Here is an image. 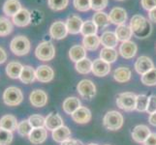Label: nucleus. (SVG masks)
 Masks as SVG:
<instances>
[{"label": "nucleus", "instance_id": "79ce46f5", "mask_svg": "<svg viewBox=\"0 0 156 145\" xmlns=\"http://www.w3.org/2000/svg\"><path fill=\"white\" fill-rule=\"evenodd\" d=\"M13 141L12 132L0 128V145H10Z\"/></svg>", "mask_w": 156, "mask_h": 145}, {"label": "nucleus", "instance_id": "ddd939ff", "mask_svg": "<svg viewBox=\"0 0 156 145\" xmlns=\"http://www.w3.org/2000/svg\"><path fill=\"white\" fill-rule=\"evenodd\" d=\"M55 78V72L48 65H41L36 70V79L40 82L48 83Z\"/></svg>", "mask_w": 156, "mask_h": 145}, {"label": "nucleus", "instance_id": "864d4df0", "mask_svg": "<svg viewBox=\"0 0 156 145\" xmlns=\"http://www.w3.org/2000/svg\"><path fill=\"white\" fill-rule=\"evenodd\" d=\"M87 145H98V144H96V143H89V144H87Z\"/></svg>", "mask_w": 156, "mask_h": 145}, {"label": "nucleus", "instance_id": "4be33fe9", "mask_svg": "<svg viewBox=\"0 0 156 145\" xmlns=\"http://www.w3.org/2000/svg\"><path fill=\"white\" fill-rule=\"evenodd\" d=\"M19 125V122L17 120V117H15L14 115L7 114L4 115L0 118V128L5 129V130L14 132L17 130Z\"/></svg>", "mask_w": 156, "mask_h": 145}, {"label": "nucleus", "instance_id": "f03ea898", "mask_svg": "<svg viewBox=\"0 0 156 145\" xmlns=\"http://www.w3.org/2000/svg\"><path fill=\"white\" fill-rule=\"evenodd\" d=\"M31 45L27 37L23 35H19L11 41L10 50L15 55L23 56L30 51Z\"/></svg>", "mask_w": 156, "mask_h": 145}, {"label": "nucleus", "instance_id": "bb28decb", "mask_svg": "<svg viewBox=\"0 0 156 145\" xmlns=\"http://www.w3.org/2000/svg\"><path fill=\"white\" fill-rule=\"evenodd\" d=\"M71 136V131L66 126H61L57 128L56 130L52 131V138L55 142L62 143L63 141L67 140Z\"/></svg>", "mask_w": 156, "mask_h": 145}, {"label": "nucleus", "instance_id": "7ed1b4c3", "mask_svg": "<svg viewBox=\"0 0 156 145\" xmlns=\"http://www.w3.org/2000/svg\"><path fill=\"white\" fill-rule=\"evenodd\" d=\"M35 55L41 61H51L55 56V47L51 42L44 41L37 46Z\"/></svg>", "mask_w": 156, "mask_h": 145}, {"label": "nucleus", "instance_id": "6ab92c4d", "mask_svg": "<svg viewBox=\"0 0 156 145\" xmlns=\"http://www.w3.org/2000/svg\"><path fill=\"white\" fill-rule=\"evenodd\" d=\"M47 136H48V132L46 128H34L31 131L28 138L32 144L39 145L46 141Z\"/></svg>", "mask_w": 156, "mask_h": 145}, {"label": "nucleus", "instance_id": "49530a36", "mask_svg": "<svg viewBox=\"0 0 156 145\" xmlns=\"http://www.w3.org/2000/svg\"><path fill=\"white\" fill-rule=\"evenodd\" d=\"M141 5L144 10L149 12L156 7V0H141Z\"/></svg>", "mask_w": 156, "mask_h": 145}, {"label": "nucleus", "instance_id": "8fccbe9b", "mask_svg": "<svg viewBox=\"0 0 156 145\" xmlns=\"http://www.w3.org/2000/svg\"><path fill=\"white\" fill-rule=\"evenodd\" d=\"M7 60V53L5 51L4 48L0 47V64H3Z\"/></svg>", "mask_w": 156, "mask_h": 145}, {"label": "nucleus", "instance_id": "e433bc0d", "mask_svg": "<svg viewBox=\"0 0 156 145\" xmlns=\"http://www.w3.org/2000/svg\"><path fill=\"white\" fill-rule=\"evenodd\" d=\"M141 81L147 86H154V85H156V68H153L147 74H143L141 78Z\"/></svg>", "mask_w": 156, "mask_h": 145}, {"label": "nucleus", "instance_id": "603ef678", "mask_svg": "<svg viewBox=\"0 0 156 145\" xmlns=\"http://www.w3.org/2000/svg\"><path fill=\"white\" fill-rule=\"evenodd\" d=\"M148 122L150 123V125L156 127V112H154V113H151V114L149 115Z\"/></svg>", "mask_w": 156, "mask_h": 145}, {"label": "nucleus", "instance_id": "f257e3e1", "mask_svg": "<svg viewBox=\"0 0 156 145\" xmlns=\"http://www.w3.org/2000/svg\"><path fill=\"white\" fill-rule=\"evenodd\" d=\"M130 28L133 32V35L139 39L147 38L152 31V26L150 22L141 15L133 16L130 21Z\"/></svg>", "mask_w": 156, "mask_h": 145}, {"label": "nucleus", "instance_id": "a18cd8bd", "mask_svg": "<svg viewBox=\"0 0 156 145\" xmlns=\"http://www.w3.org/2000/svg\"><path fill=\"white\" fill-rule=\"evenodd\" d=\"M147 112L149 114L156 112V96L151 95L148 97V105H147Z\"/></svg>", "mask_w": 156, "mask_h": 145}, {"label": "nucleus", "instance_id": "3c124183", "mask_svg": "<svg viewBox=\"0 0 156 145\" xmlns=\"http://www.w3.org/2000/svg\"><path fill=\"white\" fill-rule=\"evenodd\" d=\"M148 19H149L150 21L156 22V7L154 9L149 11V13H148Z\"/></svg>", "mask_w": 156, "mask_h": 145}, {"label": "nucleus", "instance_id": "393cba45", "mask_svg": "<svg viewBox=\"0 0 156 145\" xmlns=\"http://www.w3.org/2000/svg\"><path fill=\"white\" fill-rule=\"evenodd\" d=\"M69 57L73 62H79L87 57V50L83 46H73L69 50Z\"/></svg>", "mask_w": 156, "mask_h": 145}, {"label": "nucleus", "instance_id": "6e6d98bb", "mask_svg": "<svg viewBox=\"0 0 156 145\" xmlns=\"http://www.w3.org/2000/svg\"><path fill=\"white\" fill-rule=\"evenodd\" d=\"M106 145H109V144H106Z\"/></svg>", "mask_w": 156, "mask_h": 145}, {"label": "nucleus", "instance_id": "dca6fc26", "mask_svg": "<svg viewBox=\"0 0 156 145\" xmlns=\"http://www.w3.org/2000/svg\"><path fill=\"white\" fill-rule=\"evenodd\" d=\"M150 129L146 125H138L132 132L133 139L138 143H144L150 135Z\"/></svg>", "mask_w": 156, "mask_h": 145}, {"label": "nucleus", "instance_id": "b1692460", "mask_svg": "<svg viewBox=\"0 0 156 145\" xmlns=\"http://www.w3.org/2000/svg\"><path fill=\"white\" fill-rule=\"evenodd\" d=\"M80 107V101L77 97H69L63 102L62 109L67 114L72 115L75 111Z\"/></svg>", "mask_w": 156, "mask_h": 145}, {"label": "nucleus", "instance_id": "cd10ccee", "mask_svg": "<svg viewBox=\"0 0 156 145\" xmlns=\"http://www.w3.org/2000/svg\"><path fill=\"white\" fill-rule=\"evenodd\" d=\"M36 79V70H34L31 66H23V71L20 73V80L24 84H30Z\"/></svg>", "mask_w": 156, "mask_h": 145}, {"label": "nucleus", "instance_id": "a878e982", "mask_svg": "<svg viewBox=\"0 0 156 145\" xmlns=\"http://www.w3.org/2000/svg\"><path fill=\"white\" fill-rule=\"evenodd\" d=\"M131 70L128 67H119L115 70L114 72V78L115 81L119 83H124L127 82L131 79Z\"/></svg>", "mask_w": 156, "mask_h": 145}, {"label": "nucleus", "instance_id": "a19ab883", "mask_svg": "<svg viewBox=\"0 0 156 145\" xmlns=\"http://www.w3.org/2000/svg\"><path fill=\"white\" fill-rule=\"evenodd\" d=\"M69 0H48V5L53 11H62L68 6Z\"/></svg>", "mask_w": 156, "mask_h": 145}, {"label": "nucleus", "instance_id": "f3484780", "mask_svg": "<svg viewBox=\"0 0 156 145\" xmlns=\"http://www.w3.org/2000/svg\"><path fill=\"white\" fill-rule=\"evenodd\" d=\"M13 22L19 27H24L31 22V14L27 9L23 8L13 17Z\"/></svg>", "mask_w": 156, "mask_h": 145}, {"label": "nucleus", "instance_id": "72a5a7b5", "mask_svg": "<svg viewBox=\"0 0 156 145\" xmlns=\"http://www.w3.org/2000/svg\"><path fill=\"white\" fill-rule=\"evenodd\" d=\"M75 68H76V71L79 74H89L90 72H92V62H91V60H89L88 58L85 57L83 60L76 62Z\"/></svg>", "mask_w": 156, "mask_h": 145}, {"label": "nucleus", "instance_id": "2f4dec72", "mask_svg": "<svg viewBox=\"0 0 156 145\" xmlns=\"http://www.w3.org/2000/svg\"><path fill=\"white\" fill-rule=\"evenodd\" d=\"M92 20L94 21V23L97 25L98 28H105L108 25L110 24V19H109V15L102 12H97L93 15L92 17Z\"/></svg>", "mask_w": 156, "mask_h": 145}, {"label": "nucleus", "instance_id": "39448f33", "mask_svg": "<svg viewBox=\"0 0 156 145\" xmlns=\"http://www.w3.org/2000/svg\"><path fill=\"white\" fill-rule=\"evenodd\" d=\"M23 100V95L21 90L19 87L10 86L5 89L3 93V101L4 103L9 106L19 105Z\"/></svg>", "mask_w": 156, "mask_h": 145}, {"label": "nucleus", "instance_id": "09e8293b", "mask_svg": "<svg viewBox=\"0 0 156 145\" xmlns=\"http://www.w3.org/2000/svg\"><path fill=\"white\" fill-rule=\"evenodd\" d=\"M61 145H83L82 141L77 140V139H72V138H69L67 140L63 141L61 143Z\"/></svg>", "mask_w": 156, "mask_h": 145}, {"label": "nucleus", "instance_id": "aec40b11", "mask_svg": "<svg viewBox=\"0 0 156 145\" xmlns=\"http://www.w3.org/2000/svg\"><path fill=\"white\" fill-rule=\"evenodd\" d=\"M73 120L78 124H85L91 120V111L87 107L80 106L71 115Z\"/></svg>", "mask_w": 156, "mask_h": 145}, {"label": "nucleus", "instance_id": "4c0bfd02", "mask_svg": "<svg viewBox=\"0 0 156 145\" xmlns=\"http://www.w3.org/2000/svg\"><path fill=\"white\" fill-rule=\"evenodd\" d=\"M32 130H33V128H32L28 119L20 121L18 125V128H17L19 135L21 136H29Z\"/></svg>", "mask_w": 156, "mask_h": 145}, {"label": "nucleus", "instance_id": "5fc2aeb1", "mask_svg": "<svg viewBox=\"0 0 156 145\" xmlns=\"http://www.w3.org/2000/svg\"><path fill=\"white\" fill-rule=\"evenodd\" d=\"M117 1H123V0H117Z\"/></svg>", "mask_w": 156, "mask_h": 145}, {"label": "nucleus", "instance_id": "7c9ffc66", "mask_svg": "<svg viewBox=\"0 0 156 145\" xmlns=\"http://www.w3.org/2000/svg\"><path fill=\"white\" fill-rule=\"evenodd\" d=\"M100 44H101V40L100 37L97 36V34L83 37V46L87 50H96L100 46Z\"/></svg>", "mask_w": 156, "mask_h": 145}, {"label": "nucleus", "instance_id": "4468645a", "mask_svg": "<svg viewBox=\"0 0 156 145\" xmlns=\"http://www.w3.org/2000/svg\"><path fill=\"white\" fill-rule=\"evenodd\" d=\"M111 72V64L101 58L96 59L92 62V73L96 77H106Z\"/></svg>", "mask_w": 156, "mask_h": 145}, {"label": "nucleus", "instance_id": "c03bdc74", "mask_svg": "<svg viewBox=\"0 0 156 145\" xmlns=\"http://www.w3.org/2000/svg\"><path fill=\"white\" fill-rule=\"evenodd\" d=\"M108 2L109 0H90L91 9L96 12H100L108 6Z\"/></svg>", "mask_w": 156, "mask_h": 145}, {"label": "nucleus", "instance_id": "5701e85b", "mask_svg": "<svg viewBox=\"0 0 156 145\" xmlns=\"http://www.w3.org/2000/svg\"><path fill=\"white\" fill-rule=\"evenodd\" d=\"M100 40H101V44L104 46V47L115 48L118 44V39L115 33L112 31L104 32L100 37Z\"/></svg>", "mask_w": 156, "mask_h": 145}, {"label": "nucleus", "instance_id": "2eb2a0df", "mask_svg": "<svg viewBox=\"0 0 156 145\" xmlns=\"http://www.w3.org/2000/svg\"><path fill=\"white\" fill-rule=\"evenodd\" d=\"M138 50V47L132 41L123 42L119 47L120 55L125 59H131L136 55Z\"/></svg>", "mask_w": 156, "mask_h": 145}, {"label": "nucleus", "instance_id": "c9c22d12", "mask_svg": "<svg viewBox=\"0 0 156 145\" xmlns=\"http://www.w3.org/2000/svg\"><path fill=\"white\" fill-rule=\"evenodd\" d=\"M97 31H98V27H97V25L94 23V21L87 20V21H83L80 33L83 35V37H85L89 35H96L97 34Z\"/></svg>", "mask_w": 156, "mask_h": 145}, {"label": "nucleus", "instance_id": "ea45409f", "mask_svg": "<svg viewBox=\"0 0 156 145\" xmlns=\"http://www.w3.org/2000/svg\"><path fill=\"white\" fill-rule=\"evenodd\" d=\"M45 120H46V118L40 114H32L28 118V121L33 129L34 128H45Z\"/></svg>", "mask_w": 156, "mask_h": 145}, {"label": "nucleus", "instance_id": "a211bd4d", "mask_svg": "<svg viewBox=\"0 0 156 145\" xmlns=\"http://www.w3.org/2000/svg\"><path fill=\"white\" fill-rule=\"evenodd\" d=\"M61 126H63V119L60 115L55 113V112H51V113L46 117L45 128L48 131L52 132Z\"/></svg>", "mask_w": 156, "mask_h": 145}, {"label": "nucleus", "instance_id": "423d86ee", "mask_svg": "<svg viewBox=\"0 0 156 145\" xmlns=\"http://www.w3.org/2000/svg\"><path fill=\"white\" fill-rule=\"evenodd\" d=\"M136 98L137 95L132 92L121 93L116 98V105L125 111H133L136 109Z\"/></svg>", "mask_w": 156, "mask_h": 145}, {"label": "nucleus", "instance_id": "0eeeda50", "mask_svg": "<svg viewBox=\"0 0 156 145\" xmlns=\"http://www.w3.org/2000/svg\"><path fill=\"white\" fill-rule=\"evenodd\" d=\"M79 94L85 100H92L96 95L95 84L89 79H83L79 82L78 86Z\"/></svg>", "mask_w": 156, "mask_h": 145}, {"label": "nucleus", "instance_id": "c85d7f7f", "mask_svg": "<svg viewBox=\"0 0 156 145\" xmlns=\"http://www.w3.org/2000/svg\"><path fill=\"white\" fill-rule=\"evenodd\" d=\"M23 66L21 65L20 62L12 61L6 66V74L10 78H13V79L20 78V73L23 71Z\"/></svg>", "mask_w": 156, "mask_h": 145}, {"label": "nucleus", "instance_id": "37998d69", "mask_svg": "<svg viewBox=\"0 0 156 145\" xmlns=\"http://www.w3.org/2000/svg\"><path fill=\"white\" fill-rule=\"evenodd\" d=\"M73 5L75 9L80 12H87L91 9L90 0H73Z\"/></svg>", "mask_w": 156, "mask_h": 145}, {"label": "nucleus", "instance_id": "412c9836", "mask_svg": "<svg viewBox=\"0 0 156 145\" xmlns=\"http://www.w3.org/2000/svg\"><path fill=\"white\" fill-rule=\"evenodd\" d=\"M23 9L21 4L19 0H6L3 4V13L7 17H14L16 14H18L20 11Z\"/></svg>", "mask_w": 156, "mask_h": 145}, {"label": "nucleus", "instance_id": "f8f14e48", "mask_svg": "<svg viewBox=\"0 0 156 145\" xmlns=\"http://www.w3.org/2000/svg\"><path fill=\"white\" fill-rule=\"evenodd\" d=\"M153 68H154V64L151 59L147 56H144V55L140 56L135 62V70L139 74H141V76L147 74Z\"/></svg>", "mask_w": 156, "mask_h": 145}, {"label": "nucleus", "instance_id": "de8ad7c7", "mask_svg": "<svg viewBox=\"0 0 156 145\" xmlns=\"http://www.w3.org/2000/svg\"><path fill=\"white\" fill-rule=\"evenodd\" d=\"M144 145H156V133H151L147 140L144 142Z\"/></svg>", "mask_w": 156, "mask_h": 145}, {"label": "nucleus", "instance_id": "f704fd0d", "mask_svg": "<svg viewBox=\"0 0 156 145\" xmlns=\"http://www.w3.org/2000/svg\"><path fill=\"white\" fill-rule=\"evenodd\" d=\"M13 31V23L9 19L5 17H0V37L8 36Z\"/></svg>", "mask_w": 156, "mask_h": 145}, {"label": "nucleus", "instance_id": "473e14b6", "mask_svg": "<svg viewBox=\"0 0 156 145\" xmlns=\"http://www.w3.org/2000/svg\"><path fill=\"white\" fill-rule=\"evenodd\" d=\"M117 51L115 48H110V47H104L102 48L100 51V58L102 60H104L108 63H114L117 59Z\"/></svg>", "mask_w": 156, "mask_h": 145}, {"label": "nucleus", "instance_id": "c756f323", "mask_svg": "<svg viewBox=\"0 0 156 145\" xmlns=\"http://www.w3.org/2000/svg\"><path fill=\"white\" fill-rule=\"evenodd\" d=\"M115 33L117 37L118 41H121L122 43L126 41H130L131 37L133 35V32L130 28V26H128L126 24L118 25Z\"/></svg>", "mask_w": 156, "mask_h": 145}, {"label": "nucleus", "instance_id": "9b49d317", "mask_svg": "<svg viewBox=\"0 0 156 145\" xmlns=\"http://www.w3.org/2000/svg\"><path fill=\"white\" fill-rule=\"evenodd\" d=\"M30 104L35 107H43L48 103V95L41 89L33 90L29 95Z\"/></svg>", "mask_w": 156, "mask_h": 145}, {"label": "nucleus", "instance_id": "20e7f679", "mask_svg": "<svg viewBox=\"0 0 156 145\" xmlns=\"http://www.w3.org/2000/svg\"><path fill=\"white\" fill-rule=\"evenodd\" d=\"M123 116L118 111L112 110L107 112L104 116L103 124L107 130L110 131H117L123 126Z\"/></svg>", "mask_w": 156, "mask_h": 145}, {"label": "nucleus", "instance_id": "1a4fd4ad", "mask_svg": "<svg viewBox=\"0 0 156 145\" xmlns=\"http://www.w3.org/2000/svg\"><path fill=\"white\" fill-rule=\"evenodd\" d=\"M65 23H66V27L68 29V33L76 35V34L80 33L83 21L79 17V16L71 15V16H69L68 19H66Z\"/></svg>", "mask_w": 156, "mask_h": 145}, {"label": "nucleus", "instance_id": "6e6552de", "mask_svg": "<svg viewBox=\"0 0 156 145\" xmlns=\"http://www.w3.org/2000/svg\"><path fill=\"white\" fill-rule=\"evenodd\" d=\"M68 34V29L66 27V23L64 21L57 20L55 21L50 27V35L51 38L55 40H62Z\"/></svg>", "mask_w": 156, "mask_h": 145}, {"label": "nucleus", "instance_id": "58836bf2", "mask_svg": "<svg viewBox=\"0 0 156 145\" xmlns=\"http://www.w3.org/2000/svg\"><path fill=\"white\" fill-rule=\"evenodd\" d=\"M148 97L147 95H137L136 98V110L140 112H144L147 109Z\"/></svg>", "mask_w": 156, "mask_h": 145}, {"label": "nucleus", "instance_id": "9d476101", "mask_svg": "<svg viewBox=\"0 0 156 145\" xmlns=\"http://www.w3.org/2000/svg\"><path fill=\"white\" fill-rule=\"evenodd\" d=\"M109 19L112 23L115 25H122L127 20V12L125 9L120 7H115L111 10L109 14Z\"/></svg>", "mask_w": 156, "mask_h": 145}]
</instances>
